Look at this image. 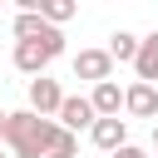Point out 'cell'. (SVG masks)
<instances>
[{
  "label": "cell",
  "mask_w": 158,
  "mask_h": 158,
  "mask_svg": "<svg viewBox=\"0 0 158 158\" xmlns=\"http://www.w3.org/2000/svg\"><path fill=\"white\" fill-rule=\"evenodd\" d=\"M109 158H148V153H143V148H138V143H123V148H114V153H109Z\"/></svg>",
  "instance_id": "obj_15"
},
{
  "label": "cell",
  "mask_w": 158,
  "mask_h": 158,
  "mask_svg": "<svg viewBox=\"0 0 158 158\" xmlns=\"http://www.w3.org/2000/svg\"><path fill=\"white\" fill-rule=\"evenodd\" d=\"M5 118H10V114H5V109H0V143H5Z\"/></svg>",
  "instance_id": "obj_17"
},
{
  "label": "cell",
  "mask_w": 158,
  "mask_h": 158,
  "mask_svg": "<svg viewBox=\"0 0 158 158\" xmlns=\"http://www.w3.org/2000/svg\"><path fill=\"white\" fill-rule=\"evenodd\" d=\"M25 99H30V109H35V114H49V118H54V114H59V104H64V89H59L49 74H35V79H30V89H25Z\"/></svg>",
  "instance_id": "obj_3"
},
{
  "label": "cell",
  "mask_w": 158,
  "mask_h": 158,
  "mask_svg": "<svg viewBox=\"0 0 158 158\" xmlns=\"http://www.w3.org/2000/svg\"><path fill=\"white\" fill-rule=\"evenodd\" d=\"M89 99H94V109H99V114H123V89H118L114 79H99Z\"/></svg>",
  "instance_id": "obj_10"
},
{
  "label": "cell",
  "mask_w": 158,
  "mask_h": 158,
  "mask_svg": "<svg viewBox=\"0 0 158 158\" xmlns=\"http://www.w3.org/2000/svg\"><path fill=\"white\" fill-rule=\"evenodd\" d=\"M153 148H158V118H153Z\"/></svg>",
  "instance_id": "obj_18"
},
{
  "label": "cell",
  "mask_w": 158,
  "mask_h": 158,
  "mask_svg": "<svg viewBox=\"0 0 158 158\" xmlns=\"http://www.w3.org/2000/svg\"><path fill=\"white\" fill-rule=\"evenodd\" d=\"M54 128H59V118L35 114V109H20V114H10V118H5V143H10V153H15V158H44V148H49Z\"/></svg>",
  "instance_id": "obj_1"
},
{
  "label": "cell",
  "mask_w": 158,
  "mask_h": 158,
  "mask_svg": "<svg viewBox=\"0 0 158 158\" xmlns=\"http://www.w3.org/2000/svg\"><path fill=\"white\" fill-rule=\"evenodd\" d=\"M123 114H128V118H158V84L133 79V84L123 89Z\"/></svg>",
  "instance_id": "obj_2"
},
{
  "label": "cell",
  "mask_w": 158,
  "mask_h": 158,
  "mask_svg": "<svg viewBox=\"0 0 158 158\" xmlns=\"http://www.w3.org/2000/svg\"><path fill=\"white\" fill-rule=\"evenodd\" d=\"M0 5H5V0H0Z\"/></svg>",
  "instance_id": "obj_19"
},
{
  "label": "cell",
  "mask_w": 158,
  "mask_h": 158,
  "mask_svg": "<svg viewBox=\"0 0 158 158\" xmlns=\"http://www.w3.org/2000/svg\"><path fill=\"white\" fill-rule=\"evenodd\" d=\"M15 5H20V10H40L44 0H15Z\"/></svg>",
  "instance_id": "obj_16"
},
{
  "label": "cell",
  "mask_w": 158,
  "mask_h": 158,
  "mask_svg": "<svg viewBox=\"0 0 158 158\" xmlns=\"http://www.w3.org/2000/svg\"><path fill=\"white\" fill-rule=\"evenodd\" d=\"M35 40H40V44H44V49H49V54H54V59H59V54H64V30H59V25H44V30H40V35H35Z\"/></svg>",
  "instance_id": "obj_14"
},
{
  "label": "cell",
  "mask_w": 158,
  "mask_h": 158,
  "mask_svg": "<svg viewBox=\"0 0 158 158\" xmlns=\"http://www.w3.org/2000/svg\"><path fill=\"white\" fill-rule=\"evenodd\" d=\"M44 158H79V133L59 123L54 138H49V148H44Z\"/></svg>",
  "instance_id": "obj_11"
},
{
  "label": "cell",
  "mask_w": 158,
  "mask_h": 158,
  "mask_svg": "<svg viewBox=\"0 0 158 158\" xmlns=\"http://www.w3.org/2000/svg\"><path fill=\"white\" fill-rule=\"evenodd\" d=\"M133 74H138V79H148V84H158V30H153V35H143L138 59H133Z\"/></svg>",
  "instance_id": "obj_8"
},
{
  "label": "cell",
  "mask_w": 158,
  "mask_h": 158,
  "mask_svg": "<svg viewBox=\"0 0 158 158\" xmlns=\"http://www.w3.org/2000/svg\"><path fill=\"white\" fill-rule=\"evenodd\" d=\"M40 15H44L49 25H69V20L79 15V0H44V5H40Z\"/></svg>",
  "instance_id": "obj_12"
},
{
  "label": "cell",
  "mask_w": 158,
  "mask_h": 158,
  "mask_svg": "<svg viewBox=\"0 0 158 158\" xmlns=\"http://www.w3.org/2000/svg\"><path fill=\"white\" fill-rule=\"evenodd\" d=\"M138 44H143V35H133V30H114V35H109V54H114V64H133V59H138Z\"/></svg>",
  "instance_id": "obj_9"
},
{
  "label": "cell",
  "mask_w": 158,
  "mask_h": 158,
  "mask_svg": "<svg viewBox=\"0 0 158 158\" xmlns=\"http://www.w3.org/2000/svg\"><path fill=\"white\" fill-rule=\"evenodd\" d=\"M89 138H94V148L114 153V148H123V143H128V118H118V114H99V118H94V128H89Z\"/></svg>",
  "instance_id": "obj_5"
},
{
  "label": "cell",
  "mask_w": 158,
  "mask_h": 158,
  "mask_svg": "<svg viewBox=\"0 0 158 158\" xmlns=\"http://www.w3.org/2000/svg\"><path fill=\"white\" fill-rule=\"evenodd\" d=\"M74 79H89V84L114 79V54L109 49H79L74 54Z\"/></svg>",
  "instance_id": "obj_6"
},
{
  "label": "cell",
  "mask_w": 158,
  "mask_h": 158,
  "mask_svg": "<svg viewBox=\"0 0 158 158\" xmlns=\"http://www.w3.org/2000/svg\"><path fill=\"white\" fill-rule=\"evenodd\" d=\"M0 158H5V153H0Z\"/></svg>",
  "instance_id": "obj_20"
},
{
  "label": "cell",
  "mask_w": 158,
  "mask_h": 158,
  "mask_svg": "<svg viewBox=\"0 0 158 158\" xmlns=\"http://www.w3.org/2000/svg\"><path fill=\"white\" fill-rule=\"evenodd\" d=\"M64 128H94V118H99V109H94V99L89 94H64V104H59V114H54Z\"/></svg>",
  "instance_id": "obj_4"
},
{
  "label": "cell",
  "mask_w": 158,
  "mask_h": 158,
  "mask_svg": "<svg viewBox=\"0 0 158 158\" xmlns=\"http://www.w3.org/2000/svg\"><path fill=\"white\" fill-rule=\"evenodd\" d=\"M49 59H54V54H49L40 40H15V69H20V74H30V79H35V74H44V69H49Z\"/></svg>",
  "instance_id": "obj_7"
},
{
  "label": "cell",
  "mask_w": 158,
  "mask_h": 158,
  "mask_svg": "<svg viewBox=\"0 0 158 158\" xmlns=\"http://www.w3.org/2000/svg\"><path fill=\"white\" fill-rule=\"evenodd\" d=\"M44 25H49V20H44L40 10H20V15H15V40H35Z\"/></svg>",
  "instance_id": "obj_13"
}]
</instances>
